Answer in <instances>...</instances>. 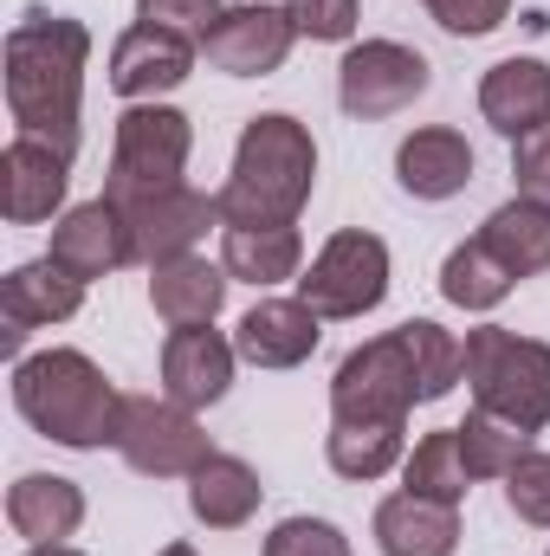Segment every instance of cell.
<instances>
[{
  "label": "cell",
  "instance_id": "31",
  "mask_svg": "<svg viewBox=\"0 0 550 556\" xmlns=\"http://www.w3.org/2000/svg\"><path fill=\"white\" fill-rule=\"evenodd\" d=\"M505 505H512V518H518V525L550 531V453L532 446V453L505 472Z\"/></svg>",
  "mask_w": 550,
  "mask_h": 556
},
{
  "label": "cell",
  "instance_id": "23",
  "mask_svg": "<svg viewBox=\"0 0 550 556\" xmlns=\"http://www.w3.org/2000/svg\"><path fill=\"white\" fill-rule=\"evenodd\" d=\"M260 498H266L260 472H253L247 459H234V453H208V459L188 472V511H195V525H208V531H240V525H253Z\"/></svg>",
  "mask_w": 550,
  "mask_h": 556
},
{
  "label": "cell",
  "instance_id": "4",
  "mask_svg": "<svg viewBox=\"0 0 550 556\" xmlns=\"http://www.w3.org/2000/svg\"><path fill=\"white\" fill-rule=\"evenodd\" d=\"M13 408L20 420L72 453H98L117 440V382L85 356V350H39L13 363Z\"/></svg>",
  "mask_w": 550,
  "mask_h": 556
},
{
  "label": "cell",
  "instance_id": "5",
  "mask_svg": "<svg viewBox=\"0 0 550 556\" xmlns=\"http://www.w3.org/2000/svg\"><path fill=\"white\" fill-rule=\"evenodd\" d=\"M466 389L473 408L518 433H545L550 427V343L518 337L505 324H479L466 330Z\"/></svg>",
  "mask_w": 550,
  "mask_h": 556
},
{
  "label": "cell",
  "instance_id": "1",
  "mask_svg": "<svg viewBox=\"0 0 550 556\" xmlns=\"http://www.w3.org/2000/svg\"><path fill=\"white\" fill-rule=\"evenodd\" d=\"M7 65V117L13 137H39L78 162L85 142V65H91V26L52 7H26L7 26L0 46Z\"/></svg>",
  "mask_w": 550,
  "mask_h": 556
},
{
  "label": "cell",
  "instance_id": "28",
  "mask_svg": "<svg viewBox=\"0 0 550 556\" xmlns=\"http://www.w3.org/2000/svg\"><path fill=\"white\" fill-rule=\"evenodd\" d=\"M402 492H421V498H440V505H466L473 492V466L460 453V427H434L421 433L402 459Z\"/></svg>",
  "mask_w": 550,
  "mask_h": 556
},
{
  "label": "cell",
  "instance_id": "36",
  "mask_svg": "<svg viewBox=\"0 0 550 556\" xmlns=\"http://www.w3.org/2000/svg\"><path fill=\"white\" fill-rule=\"evenodd\" d=\"M26 556H85V551H72V544H33Z\"/></svg>",
  "mask_w": 550,
  "mask_h": 556
},
{
  "label": "cell",
  "instance_id": "16",
  "mask_svg": "<svg viewBox=\"0 0 550 556\" xmlns=\"http://www.w3.org/2000/svg\"><path fill=\"white\" fill-rule=\"evenodd\" d=\"M234 363H240V350H234V337H221L214 324L168 330V343H162V395L201 415V408L227 402V389H234Z\"/></svg>",
  "mask_w": 550,
  "mask_h": 556
},
{
  "label": "cell",
  "instance_id": "27",
  "mask_svg": "<svg viewBox=\"0 0 550 556\" xmlns=\"http://www.w3.org/2000/svg\"><path fill=\"white\" fill-rule=\"evenodd\" d=\"M512 266L473 233V240H460L447 260H440V298L447 304H460V311H473V317H486V311H499L505 298H512Z\"/></svg>",
  "mask_w": 550,
  "mask_h": 556
},
{
  "label": "cell",
  "instance_id": "12",
  "mask_svg": "<svg viewBox=\"0 0 550 556\" xmlns=\"http://www.w3.org/2000/svg\"><path fill=\"white\" fill-rule=\"evenodd\" d=\"M85 311V278H72L59 260H26L0 278V343L7 356L20 363L26 356V330H46V324H72Z\"/></svg>",
  "mask_w": 550,
  "mask_h": 556
},
{
  "label": "cell",
  "instance_id": "10",
  "mask_svg": "<svg viewBox=\"0 0 550 556\" xmlns=\"http://www.w3.org/2000/svg\"><path fill=\"white\" fill-rule=\"evenodd\" d=\"M298 46V26L285 7H266V0H247V7H227L221 26L201 39V59L227 78H273L278 65L291 59Z\"/></svg>",
  "mask_w": 550,
  "mask_h": 556
},
{
  "label": "cell",
  "instance_id": "32",
  "mask_svg": "<svg viewBox=\"0 0 550 556\" xmlns=\"http://www.w3.org/2000/svg\"><path fill=\"white\" fill-rule=\"evenodd\" d=\"M266 556H357V551L330 518H278L273 538H266Z\"/></svg>",
  "mask_w": 550,
  "mask_h": 556
},
{
  "label": "cell",
  "instance_id": "37",
  "mask_svg": "<svg viewBox=\"0 0 550 556\" xmlns=\"http://www.w3.org/2000/svg\"><path fill=\"white\" fill-rule=\"evenodd\" d=\"M155 556H201V551H195V544H162Z\"/></svg>",
  "mask_w": 550,
  "mask_h": 556
},
{
  "label": "cell",
  "instance_id": "24",
  "mask_svg": "<svg viewBox=\"0 0 550 556\" xmlns=\"http://www.w3.org/2000/svg\"><path fill=\"white\" fill-rule=\"evenodd\" d=\"M324 459H330L337 479L370 485V479H383L409 459V420H330Z\"/></svg>",
  "mask_w": 550,
  "mask_h": 556
},
{
  "label": "cell",
  "instance_id": "15",
  "mask_svg": "<svg viewBox=\"0 0 550 556\" xmlns=\"http://www.w3.org/2000/svg\"><path fill=\"white\" fill-rule=\"evenodd\" d=\"M65 188H72V155H59L39 137H13L0 149V214L13 227H39L65 214Z\"/></svg>",
  "mask_w": 550,
  "mask_h": 556
},
{
  "label": "cell",
  "instance_id": "9",
  "mask_svg": "<svg viewBox=\"0 0 550 556\" xmlns=\"http://www.w3.org/2000/svg\"><path fill=\"white\" fill-rule=\"evenodd\" d=\"M427 85H434V65L402 39H357L337 65V104L357 124L402 117L414 98H427Z\"/></svg>",
  "mask_w": 550,
  "mask_h": 556
},
{
  "label": "cell",
  "instance_id": "20",
  "mask_svg": "<svg viewBox=\"0 0 550 556\" xmlns=\"http://www.w3.org/2000/svg\"><path fill=\"white\" fill-rule=\"evenodd\" d=\"M383 556H453L460 551V505L421 498V492H389L370 518Z\"/></svg>",
  "mask_w": 550,
  "mask_h": 556
},
{
  "label": "cell",
  "instance_id": "17",
  "mask_svg": "<svg viewBox=\"0 0 550 556\" xmlns=\"http://www.w3.org/2000/svg\"><path fill=\"white\" fill-rule=\"evenodd\" d=\"M317 337H324V317H317L304 298H260V304L240 317L234 350H240V363H253V369H298V363H311Z\"/></svg>",
  "mask_w": 550,
  "mask_h": 556
},
{
  "label": "cell",
  "instance_id": "35",
  "mask_svg": "<svg viewBox=\"0 0 550 556\" xmlns=\"http://www.w3.org/2000/svg\"><path fill=\"white\" fill-rule=\"evenodd\" d=\"M512 181H518V194L550 201V124L538 130V137L512 142Z\"/></svg>",
  "mask_w": 550,
  "mask_h": 556
},
{
  "label": "cell",
  "instance_id": "25",
  "mask_svg": "<svg viewBox=\"0 0 550 556\" xmlns=\"http://www.w3.org/2000/svg\"><path fill=\"white\" fill-rule=\"evenodd\" d=\"M221 266L234 285H260V291H273V285H298L304 273V240H298V227H227L221 233Z\"/></svg>",
  "mask_w": 550,
  "mask_h": 556
},
{
  "label": "cell",
  "instance_id": "19",
  "mask_svg": "<svg viewBox=\"0 0 550 556\" xmlns=\"http://www.w3.org/2000/svg\"><path fill=\"white\" fill-rule=\"evenodd\" d=\"M473 168H479L473 142L460 137V130H447V124H421L396 149V181L414 201H453V194H466Z\"/></svg>",
  "mask_w": 550,
  "mask_h": 556
},
{
  "label": "cell",
  "instance_id": "21",
  "mask_svg": "<svg viewBox=\"0 0 550 556\" xmlns=\"http://www.w3.org/2000/svg\"><path fill=\"white\" fill-rule=\"evenodd\" d=\"M7 525L26 544H65L85 525V485L65 472H20L7 485Z\"/></svg>",
  "mask_w": 550,
  "mask_h": 556
},
{
  "label": "cell",
  "instance_id": "18",
  "mask_svg": "<svg viewBox=\"0 0 550 556\" xmlns=\"http://www.w3.org/2000/svg\"><path fill=\"white\" fill-rule=\"evenodd\" d=\"M479 117L505 142H525L550 124V65L545 59H499L479 78Z\"/></svg>",
  "mask_w": 550,
  "mask_h": 556
},
{
  "label": "cell",
  "instance_id": "33",
  "mask_svg": "<svg viewBox=\"0 0 550 556\" xmlns=\"http://www.w3.org/2000/svg\"><path fill=\"white\" fill-rule=\"evenodd\" d=\"M221 0H137V20L142 26H162V33H182V39H208L221 26Z\"/></svg>",
  "mask_w": 550,
  "mask_h": 556
},
{
  "label": "cell",
  "instance_id": "3",
  "mask_svg": "<svg viewBox=\"0 0 550 556\" xmlns=\"http://www.w3.org/2000/svg\"><path fill=\"white\" fill-rule=\"evenodd\" d=\"M317 188V137L291 111H260L234 142V168L221 181V220L227 227H298Z\"/></svg>",
  "mask_w": 550,
  "mask_h": 556
},
{
  "label": "cell",
  "instance_id": "38",
  "mask_svg": "<svg viewBox=\"0 0 550 556\" xmlns=\"http://www.w3.org/2000/svg\"><path fill=\"white\" fill-rule=\"evenodd\" d=\"M545 556H550V551H545Z\"/></svg>",
  "mask_w": 550,
  "mask_h": 556
},
{
  "label": "cell",
  "instance_id": "8",
  "mask_svg": "<svg viewBox=\"0 0 550 556\" xmlns=\"http://www.w3.org/2000/svg\"><path fill=\"white\" fill-rule=\"evenodd\" d=\"M111 446H117V459L130 472H142V479H188L214 453V440L201 433L195 408H182L168 395H124L117 440Z\"/></svg>",
  "mask_w": 550,
  "mask_h": 556
},
{
  "label": "cell",
  "instance_id": "30",
  "mask_svg": "<svg viewBox=\"0 0 550 556\" xmlns=\"http://www.w3.org/2000/svg\"><path fill=\"white\" fill-rule=\"evenodd\" d=\"M298 39L311 46H350L357 39V20H363V0H285Z\"/></svg>",
  "mask_w": 550,
  "mask_h": 556
},
{
  "label": "cell",
  "instance_id": "26",
  "mask_svg": "<svg viewBox=\"0 0 550 556\" xmlns=\"http://www.w3.org/2000/svg\"><path fill=\"white\" fill-rule=\"evenodd\" d=\"M479 240L512 266V278H538L550 273V201H532V194H512L505 207L486 214Z\"/></svg>",
  "mask_w": 550,
  "mask_h": 556
},
{
  "label": "cell",
  "instance_id": "22",
  "mask_svg": "<svg viewBox=\"0 0 550 556\" xmlns=\"http://www.w3.org/2000/svg\"><path fill=\"white\" fill-rule=\"evenodd\" d=\"M227 266L221 260H168V266H149V304L168 330H195V324H214L221 304H227Z\"/></svg>",
  "mask_w": 550,
  "mask_h": 556
},
{
  "label": "cell",
  "instance_id": "7",
  "mask_svg": "<svg viewBox=\"0 0 550 556\" xmlns=\"http://www.w3.org/2000/svg\"><path fill=\"white\" fill-rule=\"evenodd\" d=\"M298 298L324 324H357L389 298V247L370 227H343L317 247V260L298 273Z\"/></svg>",
  "mask_w": 550,
  "mask_h": 556
},
{
  "label": "cell",
  "instance_id": "29",
  "mask_svg": "<svg viewBox=\"0 0 550 556\" xmlns=\"http://www.w3.org/2000/svg\"><path fill=\"white\" fill-rule=\"evenodd\" d=\"M460 453H466V466H473V485L479 479H505L525 453H532V433H518V427H505V420L492 415H473L460 420Z\"/></svg>",
  "mask_w": 550,
  "mask_h": 556
},
{
  "label": "cell",
  "instance_id": "2",
  "mask_svg": "<svg viewBox=\"0 0 550 556\" xmlns=\"http://www.w3.org/2000/svg\"><path fill=\"white\" fill-rule=\"evenodd\" d=\"M453 382H466V343L434 317H409L337 363L330 420H409L414 402H440Z\"/></svg>",
  "mask_w": 550,
  "mask_h": 556
},
{
  "label": "cell",
  "instance_id": "14",
  "mask_svg": "<svg viewBox=\"0 0 550 556\" xmlns=\"http://www.w3.org/2000/svg\"><path fill=\"white\" fill-rule=\"evenodd\" d=\"M195 39H182V33H162V26H124L117 33V46H111V91L124 98V104H155L162 91H175V85H188V72H195Z\"/></svg>",
  "mask_w": 550,
  "mask_h": 556
},
{
  "label": "cell",
  "instance_id": "34",
  "mask_svg": "<svg viewBox=\"0 0 550 556\" xmlns=\"http://www.w3.org/2000/svg\"><path fill=\"white\" fill-rule=\"evenodd\" d=\"M421 7H427V20H434L440 33H453V39H486V33H499L505 13H512V0H421Z\"/></svg>",
  "mask_w": 550,
  "mask_h": 556
},
{
  "label": "cell",
  "instance_id": "6",
  "mask_svg": "<svg viewBox=\"0 0 550 556\" xmlns=\"http://www.w3.org/2000/svg\"><path fill=\"white\" fill-rule=\"evenodd\" d=\"M188 149L195 124L175 104H124L117 137H111V175H104V201H142L162 188H182L188 175Z\"/></svg>",
  "mask_w": 550,
  "mask_h": 556
},
{
  "label": "cell",
  "instance_id": "13",
  "mask_svg": "<svg viewBox=\"0 0 550 556\" xmlns=\"http://www.w3.org/2000/svg\"><path fill=\"white\" fill-rule=\"evenodd\" d=\"M46 260H59L72 278H111L124 273V266H137V247H130V220H124V207L117 201H78V207H65L59 220H52V247H46Z\"/></svg>",
  "mask_w": 550,
  "mask_h": 556
},
{
  "label": "cell",
  "instance_id": "11",
  "mask_svg": "<svg viewBox=\"0 0 550 556\" xmlns=\"http://www.w3.org/2000/svg\"><path fill=\"white\" fill-rule=\"evenodd\" d=\"M124 220H130L137 266H168V260H188V253L208 240V227L221 220V201L182 181V188H162V194L124 201Z\"/></svg>",
  "mask_w": 550,
  "mask_h": 556
}]
</instances>
